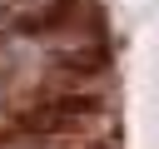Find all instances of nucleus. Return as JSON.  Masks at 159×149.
I'll list each match as a JSON object with an SVG mask.
<instances>
[{"label":"nucleus","instance_id":"nucleus-1","mask_svg":"<svg viewBox=\"0 0 159 149\" xmlns=\"http://www.w3.org/2000/svg\"><path fill=\"white\" fill-rule=\"evenodd\" d=\"M50 5H55V0H0V30L25 25V20H45Z\"/></svg>","mask_w":159,"mask_h":149}]
</instances>
